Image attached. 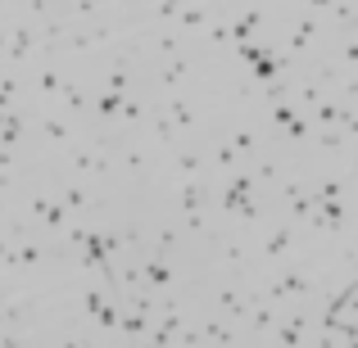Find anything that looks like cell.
I'll list each match as a JSON object with an SVG mask.
<instances>
[{
    "label": "cell",
    "mask_w": 358,
    "mask_h": 348,
    "mask_svg": "<svg viewBox=\"0 0 358 348\" xmlns=\"http://www.w3.org/2000/svg\"><path fill=\"white\" fill-rule=\"evenodd\" d=\"M331 326H341V331H350V340L358 344V285L345 294V303H336L331 312Z\"/></svg>",
    "instance_id": "1"
}]
</instances>
